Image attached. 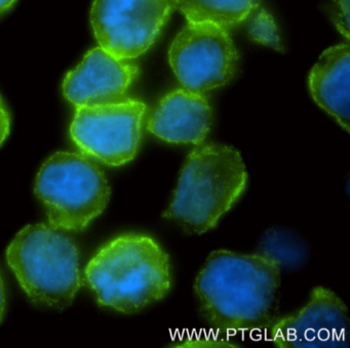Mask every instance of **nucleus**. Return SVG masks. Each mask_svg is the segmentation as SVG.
<instances>
[{
	"label": "nucleus",
	"instance_id": "nucleus-1",
	"mask_svg": "<svg viewBox=\"0 0 350 348\" xmlns=\"http://www.w3.org/2000/svg\"><path fill=\"white\" fill-rule=\"evenodd\" d=\"M280 280L273 256L217 250L194 282L200 315L223 334L263 327L271 321Z\"/></svg>",
	"mask_w": 350,
	"mask_h": 348
},
{
	"label": "nucleus",
	"instance_id": "nucleus-2",
	"mask_svg": "<svg viewBox=\"0 0 350 348\" xmlns=\"http://www.w3.org/2000/svg\"><path fill=\"white\" fill-rule=\"evenodd\" d=\"M98 302L136 313L163 300L173 286L171 258L144 233H126L106 243L85 268Z\"/></svg>",
	"mask_w": 350,
	"mask_h": 348
},
{
	"label": "nucleus",
	"instance_id": "nucleus-3",
	"mask_svg": "<svg viewBox=\"0 0 350 348\" xmlns=\"http://www.w3.org/2000/svg\"><path fill=\"white\" fill-rule=\"evenodd\" d=\"M247 184L239 150L224 144L202 145L188 155L163 217L186 233L204 235L232 210Z\"/></svg>",
	"mask_w": 350,
	"mask_h": 348
},
{
	"label": "nucleus",
	"instance_id": "nucleus-4",
	"mask_svg": "<svg viewBox=\"0 0 350 348\" xmlns=\"http://www.w3.org/2000/svg\"><path fill=\"white\" fill-rule=\"evenodd\" d=\"M7 260L36 304L66 308L81 288L79 247L66 230L53 225L24 227L8 247Z\"/></svg>",
	"mask_w": 350,
	"mask_h": 348
},
{
	"label": "nucleus",
	"instance_id": "nucleus-5",
	"mask_svg": "<svg viewBox=\"0 0 350 348\" xmlns=\"http://www.w3.org/2000/svg\"><path fill=\"white\" fill-rule=\"evenodd\" d=\"M36 193L51 225L81 231L105 210L110 186L104 172L87 155L60 151L40 168Z\"/></svg>",
	"mask_w": 350,
	"mask_h": 348
},
{
	"label": "nucleus",
	"instance_id": "nucleus-6",
	"mask_svg": "<svg viewBox=\"0 0 350 348\" xmlns=\"http://www.w3.org/2000/svg\"><path fill=\"white\" fill-rule=\"evenodd\" d=\"M145 113L146 105L137 99L79 106L71 124V138L83 155L120 167L138 153Z\"/></svg>",
	"mask_w": 350,
	"mask_h": 348
},
{
	"label": "nucleus",
	"instance_id": "nucleus-7",
	"mask_svg": "<svg viewBox=\"0 0 350 348\" xmlns=\"http://www.w3.org/2000/svg\"><path fill=\"white\" fill-rule=\"evenodd\" d=\"M175 10V0H95L92 27L102 49L133 60L152 46Z\"/></svg>",
	"mask_w": 350,
	"mask_h": 348
},
{
	"label": "nucleus",
	"instance_id": "nucleus-8",
	"mask_svg": "<svg viewBox=\"0 0 350 348\" xmlns=\"http://www.w3.org/2000/svg\"><path fill=\"white\" fill-rule=\"evenodd\" d=\"M169 62L185 89L204 94L230 83L239 54L227 30L211 23H188L172 42Z\"/></svg>",
	"mask_w": 350,
	"mask_h": 348
},
{
	"label": "nucleus",
	"instance_id": "nucleus-9",
	"mask_svg": "<svg viewBox=\"0 0 350 348\" xmlns=\"http://www.w3.org/2000/svg\"><path fill=\"white\" fill-rule=\"evenodd\" d=\"M349 317L344 301L331 289L315 286L299 310L270 325L278 348L348 347Z\"/></svg>",
	"mask_w": 350,
	"mask_h": 348
},
{
	"label": "nucleus",
	"instance_id": "nucleus-10",
	"mask_svg": "<svg viewBox=\"0 0 350 348\" xmlns=\"http://www.w3.org/2000/svg\"><path fill=\"white\" fill-rule=\"evenodd\" d=\"M139 67L99 48L90 51L63 83L65 98L75 107L104 105L124 99L139 77Z\"/></svg>",
	"mask_w": 350,
	"mask_h": 348
},
{
	"label": "nucleus",
	"instance_id": "nucleus-11",
	"mask_svg": "<svg viewBox=\"0 0 350 348\" xmlns=\"http://www.w3.org/2000/svg\"><path fill=\"white\" fill-rule=\"evenodd\" d=\"M213 111L202 93L178 89L163 98L151 113L147 130L171 144L200 145L210 133Z\"/></svg>",
	"mask_w": 350,
	"mask_h": 348
},
{
	"label": "nucleus",
	"instance_id": "nucleus-12",
	"mask_svg": "<svg viewBox=\"0 0 350 348\" xmlns=\"http://www.w3.org/2000/svg\"><path fill=\"white\" fill-rule=\"evenodd\" d=\"M350 49L338 44L323 53L311 69L308 85L315 103L349 133Z\"/></svg>",
	"mask_w": 350,
	"mask_h": 348
},
{
	"label": "nucleus",
	"instance_id": "nucleus-13",
	"mask_svg": "<svg viewBox=\"0 0 350 348\" xmlns=\"http://www.w3.org/2000/svg\"><path fill=\"white\" fill-rule=\"evenodd\" d=\"M188 23H211L227 30L243 23L255 0H175Z\"/></svg>",
	"mask_w": 350,
	"mask_h": 348
},
{
	"label": "nucleus",
	"instance_id": "nucleus-14",
	"mask_svg": "<svg viewBox=\"0 0 350 348\" xmlns=\"http://www.w3.org/2000/svg\"><path fill=\"white\" fill-rule=\"evenodd\" d=\"M245 22H247V34L252 40L278 52L284 51L278 25L265 9L256 3Z\"/></svg>",
	"mask_w": 350,
	"mask_h": 348
},
{
	"label": "nucleus",
	"instance_id": "nucleus-15",
	"mask_svg": "<svg viewBox=\"0 0 350 348\" xmlns=\"http://www.w3.org/2000/svg\"><path fill=\"white\" fill-rule=\"evenodd\" d=\"M332 19L346 40L349 38V0H333Z\"/></svg>",
	"mask_w": 350,
	"mask_h": 348
},
{
	"label": "nucleus",
	"instance_id": "nucleus-16",
	"mask_svg": "<svg viewBox=\"0 0 350 348\" xmlns=\"http://www.w3.org/2000/svg\"><path fill=\"white\" fill-rule=\"evenodd\" d=\"M10 130H11V118H10L7 106L0 96V146L3 144L5 139L9 136Z\"/></svg>",
	"mask_w": 350,
	"mask_h": 348
},
{
	"label": "nucleus",
	"instance_id": "nucleus-17",
	"mask_svg": "<svg viewBox=\"0 0 350 348\" xmlns=\"http://www.w3.org/2000/svg\"><path fill=\"white\" fill-rule=\"evenodd\" d=\"M5 308V290L3 278L0 276V321L3 319Z\"/></svg>",
	"mask_w": 350,
	"mask_h": 348
},
{
	"label": "nucleus",
	"instance_id": "nucleus-18",
	"mask_svg": "<svg viewBox=\"0 0 350 348\" xmlns=\"http://www.w3.org/2000/svg\"><path fill=\"white\" fill-rule=\"evenodd\" d=\"M15 3L16 0H0V14L5 13Z\"/></svg>",
	"mask_w": 350,
	"mask_h": 348
}]
</instances>
